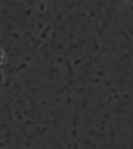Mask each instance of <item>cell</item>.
Instances as JSON below:
<instances>
[{
	"instance_id": "cell-1",
	"label": "cell",
	"mask_w": 133,
	"mask_h": 149,
	"mask_svg": "<svg viewBox=\"0 0 133 149\" xmlns=\"http://www.w3.org/2000/svg\"><path fill=\"white\" fill-rule=\"evenodd\" d=\"M129 1H130V3H132V4H133V0H129Z\"/></svg>"
}]
</instances>
